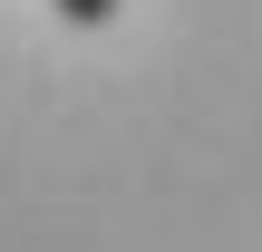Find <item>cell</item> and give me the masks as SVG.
I'll use <instances>...</instances> for the list:
<instances>
[{"instance_id":"cell-1","label":"cell","mask_w":262,"mask_h":252,"mask_svg":"<svg viewBox=\"0 0 262 252\" xmlns=\"http://www.w3.org/2000/svg\"><path fill=\"white\" fill-rule=\"evenodd\" d=\"M49 10H58L68 29H107V19H117V0H49Z\"/></svg>"}]
</instances>
